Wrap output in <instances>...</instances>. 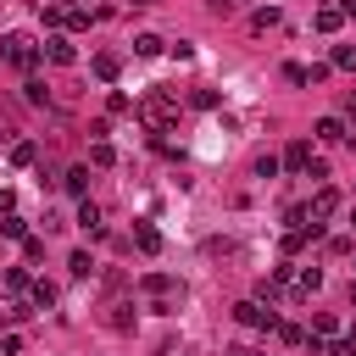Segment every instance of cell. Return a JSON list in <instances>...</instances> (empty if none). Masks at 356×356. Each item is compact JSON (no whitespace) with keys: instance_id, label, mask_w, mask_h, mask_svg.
I'll use <instances>...</instances> for the list:
<instances>
[{"instance_id":"obj_9","label":"cell","mask_w":356,"mask_h":356,"mask_svg":"<svg viewBox=\"0 0 356 356\" xmlns=\"http://www.w3.org/2000/svg\"><path fill=\"white\" fill-rule=\"evenodd\" d=\"M78 228L100 234V206H95V200H83V206H78Z\"/></svg>"},{"instance_id":"obj_19","label":"cell","mask_w":356,"mask_h":356,"mask_svg":"<svg viewBox=\"0 0 356 356\" xmlns=\"http://www.w3.org/2000/svg\"><path fill=\"white\" fill-rule=\"evenodd\" d=\"M67 28H89V11L83 6H67Z\"/></svg>"},{"instance_id":"obj_18","label":"cell","mask_w":356,"mask_h":356,"mask_svg":"<svg viewBox=\"0 0 356 356\" xmlns=\"http://www.w3.org/2000/svg\"><path fill=\"white\" fill-rule=\"evenodd\" d=\"M67 267H72L78 278H89V273H95V261H89V250H72V261H67Z\"/></svg>"},{"instance_id":"obj_16","label":"cell","mask_w":356,"mask_h":356,"mask_svg":"<svg viewBox=\"0 0 356 356\" xmlns=\"http://www.w3.org/2000/svg\"><path fill=\"white\" fill-rule=\"evenodd\" d=\"M22 89H28V106H50V89H44V83H39V78H28V83H22Z\"/></svg>"},{"instance_id":"obj_22","label":"cell","mask_w":356,"mask_h":356,"mask_svg":"<svg viewBox=\"0 0 356 356\" xmlns=\"http://www.w3.org/2000/svg\"><path fill=\"white\" fill-rule=\"evenodd\" d=\"M317 334L328 339V334H339V317H328V312H317Z\"/></svg>"},{"instance_id":"obj_25","label":"cell","mask_w":356,"mask_h":356,"mask_svg":"<svg viewBox=\"0 0 356 356\" xmlns=\"http://www.w3.org/2000/svg\"><path fill=\"white\" fill-rule=\"evenodd\" d=\"M345 345H350V350H356V323H350V334H345Z\"/></svg>"},{"instance_id":"obj_5","label":"cell","mask_w":356,"mask_h":356,"mask_svg":"<svg viewBox=\"0 0 356 356\" xmlns=\"http://www.w3.org/2000/svg\"><path fill=\"white\" fill-rule=\"evenodd\" d=\"M334 211H339V195H334V189H317V195H312V222H323V217H334Z\"/></svg>"},{"instance_id":"obj_17","label":"cell","mask_w":356,"mask_h":356,"mask_svg":"<svg viewBox=\"0 0 356 356\" xmlns=\"http://www.w3.org/2000/svg\"><path fill=\"white\" fill-rule=\"evenodd\" d=\"M89 161H95V167H111L117 156H111V145H106V139H95V150H89Z\"/></svg>"},{"instance_id":"obj_2","label":"cell","mask_w":356,"mask_h":356,"mask_svg":"<svg viewBox=\"0 0 356 356\" xmlns=\"http://www.w3.org/2000/svg\"><path fill=\"white\" fill-rule=\"evenodd\" d=\"M234 317H239L245 328H278V317H273V312H261L256 300H239V306H234Z\"/></svg>"},{"instance_id":"obj_23","label":"cell","mask_w":356,"mask_h":356,"mask_svg":"<svg viewBox=\"0 0 356 356\" xmlns=\"http://www.w3.org/2000/svg\"><path fill=\"white\" fill-rule=\"evenodd\" d=\"M334 67H356V50H350V44H339V50H334Z\"/></svg>"},{"instance_id":"obj_12","label":"cell","mask_w":356,"mask_h":356,"mask_svg":"<svg viewBox=\"0 0 356 356\" xmlns=\"http://www.w3.org/2000/svg\"><path fill=\"white\" fill-rule=\"evenodd\" d=\"M117 72H122V61H117V56H95V78H106V83H111Z\"/></svg>"},{"instance_id":"obj_20","label":"cell","mask_w":356,"mask_h":356,"mask_svg":"<svg viewBox=\"0 0 356 356\" xmlns=\"http://www.w3.org/2000/svg\"><path fill=\"white\" fill-rule=\"evenodd\" d=\"M106 106H111V111H117V117H122V111H134V100H128V95H122V89H111V100H106Z\"/></svg>"},{"instance_id":"obj_27","label":"cell","mask_w":356,"mask_h":356,"mask_svg":"<svg viewBox=\"0 0 356 356\" xmlns=\"http://www.w3.org/2000/svg\"><path fill=\"white\" fill-rule=\"evenodd\" d=\"M345 17H356V0H345Z\"/></svg>"},{"instance_id":"obj_10","label":"cell","mask_w":356,"mask_h":356,"mask_svg":"<svg viewBox=\"0 0 356 356\" xmlns=\"http://www.w3.org/2000/svg\"><path fill=\"white\" fill-rule=\"evenodd\" d=\"M317 289H323V273H317V267H306V273L295 278V295H317Z\"/></svg>"},{"instance_id":"obj_26","label":"cell","mask_w":356,"mask_h":356,"mask_svg":"<svg viewBox=\"0 0 356 356\" xmlns=\"http://www.w3.org/2000/svg\"><path fill=\"white\" fill-rule=\"evenodd\" d=\"M345 111H350V117H356V89H350V100H345Z\"/></svg>"},{"instance_id":"obj_21","label":"cell","mask_w":356,"mask_h":356,"mask_svg":"<svg viewBox=\"0 0 356 356\" xmlns=\"http://www.w3.org/2000/svg\"><path fill=\"white\" fill-rule=\"evenodd\" d=\"M278 172V156H256V178H273Z\"/></svg>"},{"instance_id":"obj_11","label":"cell","mask_w":356,"mask_h":356,"mask_svg":"<svg viewBox=\"0 0 356 356\" xmlns=\"http://www.w3.org/2000/svg\"><path fill=\"white\" fill-rule=\"evenodd\" d=\"M339 22H345V11H339V6H323V11H317V28H323V33H334Z\"/></svg>"},{"instance_id":"obj_24","label":"cell","mask_w":356,"mask_h":356,"mask_svg":"<svg viewBox=\"0 0 356 356\" xmlns=\"http://www.w3.org/2000/svg\"><path fill=\"white\" fill-rule=\"evenodd\" d=\"M206 6H211V11H234V0H206Z\"/></svg>"},{"instance_id":"obj_6","label":"cell","mask_w":356,"mask_h":356,"mask_svg":"<svg viewBox=\"0 0 356 356\" xmlns=\"http://www.w3.org/2000/svg\"><path fill=\"white\" fill-rule=\"evenodd\" d=\"M317 139H323V145H339V139H345V122H339V117H323V122H317Z\"/></svg>"},{"instance_id":"obj_3","label":"cell","mask_w":356,"mask_h":356,"mask_svg":"<svg viewBox=\"0 0 356 356\" xmlns=\"http://www.w3.org/2000/svg\"><path fill=\"white\" fill-rule=\"evenodd\" d=\"M44 56H50L56 67H72V61H78V50H72L67 33H50V39H44Z\"/></svg>"},{"instance_id":"obj_4","label":"cell","mask_w":356,"mask_h":356,"mask_svg":"<svg viewBox=\"0 0 356 356\" xmlns=\"http://www.w3.org/2000/svg\"><path fill=\"white\" fill-rule=\"evenodd\" d=\"M284 167H289V172H306V167H312V145H306V139H295V145L284 150Z\"/></svg>"},{"instance_id":"obj_15","label":"cell","mask_w":356,"mask_h":356,"mask_svg":"<svg viewBox=\"0 0 356 356\" xmlns=\"http://www.w3.org/2000/svg\"><path fill=\"white\" fill-rule=\"evenodd\" d=\"M134 56H161V39H156V33H139V39H134Z\"/></svg>"},{"instance_id":"obj_1","label":"cell","mask_w":356,"mask_h":356,"mask_svg":"<svg viewBox=\"0 0 356 356\" xmlns=\"http://www.w3.org/2000/svg\"><path fill=\"white\" fill-rule=\"evenodd\" d=\"M0 56H6L11 67L28 72V67L39 61V39H33V33H6V39H0Z\"/></svg>"},{"instance_id":"obj_8","label":"cell","mask_w":356,"mask_h":356,"mask_svg":"<svg viewBox=\"0 0 356 356\" xmlns=\"http://www.w3.org/2000/svg\"><path fill=\"white\" fill-rule=\"evenodd\" d=\"M33 156H39L33 139H17V145H11V167H33Z\"/></svg>"},{"instance_id":"obj_14","label":"cell","mask_w":356,"mask_h":356,"mask_svg":"<svg viewBox=\"0 0 356 356\" xmlns=\"http://www.w3.org/2000/svg\"><path fill=\"white\" fill-rule=\"evenodd\" d=\"M250 28H256V33H267V28H278V11H273V6H261V11L250 17Z\"/></svg>"},{"instance_id":"obj_13","label":"cell","mask_w":356,"mask_h":356,"mask_svg":"<svg viewBox=\"0 0 356 356\" xmlns=\"http://www.w3.org/2000/svg\"><path fill=\"white\" fill-rule=\"evenodd\" d=\"M61 184H67V195H83V189H89V167H72Z\"/></svg>"},{"instance_id":"obj_7","label":"cell","mask_w":356,"mask_h":356,"mask_svg":"<svg viewBox=\"0 0 356 356\" xmlns=\"http://www.w3.org/2000/svg\"><path fill=\"white\" fill-rule=\"evenodd\" d=\"M134 245H139V250H161V234H156L150 222H134Z\"/></svg>"}]
</instances>
